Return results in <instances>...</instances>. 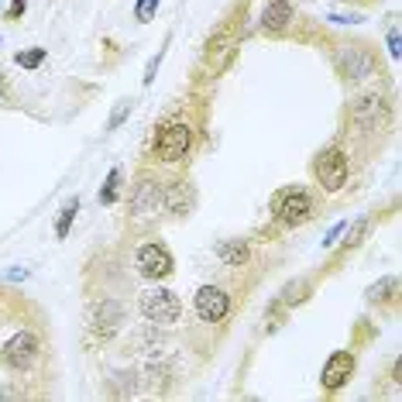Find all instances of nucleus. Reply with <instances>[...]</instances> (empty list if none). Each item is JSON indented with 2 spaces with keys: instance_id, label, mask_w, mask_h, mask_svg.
<instances>
[{
  "instance_id": "9",
  "label": "nucleus",
  "mask_w": 402,
  "mask_h": 402,
  "mask_svg": "<svg viewBox=\"0 0 402 402\" xmlns=\"http://www.w3.org/2000/svg\"><path fill=\"white\" fill-rule=\"evenodd\" d=\"M165 210V186L152 176H141L138 186L131 189V214L138 220H152Z\"/></svg>"
},
{
  "instance_id": "12",
  "label": "nucleus",
  "mask_w": 402,
  "mask_h": 402,
  "mask_svg": "<svg viewBox=\"0 0 402 402\" xmlns=\"http://www.w3.org/2000/svg\"><path fill=\"white\" fill-rule=\"evenodd\" d=\"M354 368H358L354 351H334V354L323 361V375H320L323 392H330V396H334V392H341V389L351 382Z\"/></svg>"
},
{
  "instance_id": "25",
  "label": "nucleus",
  "mask_w": 402,
  "mask_h": 402,
  "mask_svg": "<svg viewBox=\"0 0 402 402\" xmlns=\"http://www.w3.org/2000/svg\"><path fill=\"white\" fill-rule=\"evenodd\" d=\"M25 11H28V0H11V7H7L4 21H18V18H25Z\"/></svg>"
},
{
  "instance_id": "19",
  "label": "nucleus",
  "mask_w": 402,
  "mask_h": 402,
  "mask_svg": "<svg viewBox=\"0 0 402 402\" xmlns=\"http://www.w3.org/2000/svg\"><path fill=\"white\" fill-rule=\"evenodd\" d=\"M396 289H399V282H396V275H385L382 282H375L372 289H368V303H385V299H392L396 296Z\"/></svg>"
},
{
  "instance_id": "7",
  "label": "nucleus",
  "mask_w": 402,
  "mask_h": 402,
  "mask_svg": "<svg viewBox=\"0 0 402 402\" xmlns=\"http://www.w3.org/2000/svg\"><path fill=\"white\" fill-rule=\"evenodd\" d=\"M389 121H392V107H389V100L378 97V93L358 97V100L351 104V124H354L358 131H365V134L385 131Z\"/></svg>"
},
{
  "instance_id": "23",
  "label": "nucleus",
  "mask_w": 402,
  "mask_h": 402,
  "mask_svg": "<svg viewBox=\"0 0 402 402\" xmlns=\"http://www.w3.org/2000/svg\"><path fill=\"white\" fill-rule=\"evenodd\" d=\"M45 49H28V52H18L14 55V62H18V66H21V69H38V66H42V62H45Z\"/></svg>"
},
{
  "instance_id": "16",
  "label": "nucleus",
  "mask_w": 402,
  "mask_h": 402,
  "mask_svg": "<svg viewBox=\"0 0 402 402\" xmlns=\"http://www.w3.org/2000/svg\"><path fill=\"white\" fill-rule=\"evenodd\" d=\"M189 207H193V189H189V183L165 186V210L169 214H186Z\"/></svg>"
},
{
  "instance_id": "26",
  "label": "nucleus",
  "mask_w": 402,
  "mask_h": 402,
  "mask_svg": "<svg viewBox=\"0 0 402 402\" xmlns=\"http://www.w3.org/2000/svg\"><path fill=\"white\" fill-rule=\"evenodd\" d=\"M159 66H162V52L155 55L152 62H148V69H145V86H152V83H155V73H159Z\"/></svg>"
},
{
  "instance_id": "4",
  "label": "nucleus",
  "mask_w": 402,
  "mask_h": 402,
  "mask_svg": "<svg viewBox=\"0 0 402 402\" xmlns=\"http://www.w3.org/2000/svg\"><path fill=\"white\" fill-rule=\"evenodd\" d=\"M189 148H193V128H189L186 121L172 117V121L159 124L155 141H152V155H155V162L176 165V162H183L189 155Z\"/></svg>"
},
{
  "instance_id": "29",
  "label": "nucleus",
  "mask_w": 402,
  "mask_h": 402,
  "mask_svg": "<svg viewBox=\"0 0 402 402\" xmlns=\"http://www.w3.org/2000/svg\"><path fill=\"white\" fill-rule=\"evenodd\" d=\"M330 21H337V25H354V21H361L358 14H330Z\"/></svg>"
},
{
  "instance_id": "15",
  "label": "nucleus",
  "mask_w": 402,
  "mask_h": 402,
  "mask_svg": "<svg viewBox=\"0 0 402 402\" xmlns=\"http://www.w3.org/2000/svg\"><path fill=\"white\" fill-rule=\"evenodd\" d=\"M217 258L227 268H241L251 258V248H248V241H220L217 244Z\"/></svg>"
},
{
  "instance_id": "18",
  "label": "nucleus",
  "mask_w": 402,
  "mask_h": 402,
  "mask_svg": "<svg viewBox=\"0 0 402 402\" xmlns=\"http://www.w3.org/2000/svg\"><path fill=\"white\" fill-rule=\"evenodd\" d=\"M310 293H313V286H310L306 279H296V282H289V286L282 289V306H299V303L310 299Z\"/></svg>"
},
{
  "instance_id": "1",
  "label": "nucleus",
  "mask_w": 402,
  "mask_h": 402,
  "mask_svg": "<svg viewBox=\"0 0 402 402\" xmlns=\"http://www.w3.org/2000/svg\"><path fill=\"white\" fill-rule=\"evenodd\" d=\"M244 11H248V0H241L224 21L217 28L214 35H210V42H207V49H203V69L210 73V76H220V73H227L231 69V62H234V55L241 49V21H244Z\"/></svg>"
},
{
  "instance_id": "3",
  "label": "nucleus",
  "mask_w": 402,
  "mask_h": 402,
  "mask_svg": "<svg viewBox=\"0 0 402 402\" xmlns=\"http://www.w3.org/2000/svg\"><path fill=\"white\" fill-rule=\"evenodd\" d=\"M313 210H317V200H313V193L306 186H282L275 189V196H272V214H275V220L282 227L306 224L313 217Z\"/></svg>"
},
{
  "instance_id": "8",
  "label": "nucleus",
  "mask_w": 402,
  "mask_h": 402,
  "mask_svg": "<svg viewBox=\"0 0 402 402\" xmlns=\"http://www.w3.org/2000/svg\"><path fill=\"white\" fill-rule=\"evenodd\" d=\"M334 66H337V73L344 76V80H368V76H375V55L368 45H341L337 52H334Z\"/></svg>"
},
{
  "instance_id": "24",
  "label": "nucleus",
  "mask_w": 402,
  "mask_h": 402,
  "mask_svg": "<svg viewBox=\"0 0 402 402\" xmlns=\"http://www.w3.org/2000/svg\"><path fill=\"white\" fill-rule=\"evenodd\" d=\"M128 114H131V100H124L121 107H117V110H114V114H110V121H107V131H117V128H121V124L128 121Z\"/></svg>"
},
{
  "instance_id": "21",
  "label": "nucleus",
  "mask_w": 402,
  "mask_h": 402,
  "mask_svg": "<svg viewBox=\"0 0 402 402\" xmlns=\"http://www.w3.org/2000/svg\"><path fill=\"white\" fill-rule=\"evenodd\" d=\"M344 231H348V238H344V251H354L358 244L365 241V234L372 231V220H368V217H361L354 227H344Z\"/></svg>"
},
{
  "instance_id": "20",
  "label": "nucleus",
  "mask_w": 402,
  "mask_h": 402,
  "mask_svg": "<svg viewBox=\"0 0 402 402\" xmlns=\"http://www.w3.org/2000/svg\"><path fill=\"white\" fill-rule=\"evenodd\" d=\"M121 169H110L107 179H104V186H100V203L104 207H110V203H117V189H121Z\"/></svg>"
},
{
  "instance_id": "2",
  "label": "nucleus",
  "mask_w": 402,
  "mask_h": 402,
  "mask_svg": "<svg viewBox=\"0 0 402 402\" xmlns=\"http://www.w3.org/2000/svg\"><path fill=\"white\" fill-rule=\"evenodd\" d=\"M42 361V337L35 330H14L4 344H0V368L11 372V375H25L35 365Z\"/></svg>"
},
{
  "instance_id": "10",
  "label": "nucleus",
  "mask_w": 402,
  "mask_h": 402,
  "mask_svg": "<svg viewBox=\"0 0 402 402\" xmlns=\"http://www.w3.org/2000/svg\"><path fill=\"white\" fill-rule=\"evenodd\" d=\"M86 323H90V334L97 341H110L121 330V323H124V310H121L117 299H97V303H90Z\"/></svg>"
},
{
  "instance_id": "22",
  "label": "nucleus",
  "mask_w": 402,
  "mask_h": 402,
  "mask_svg": "<svg viewBox=\"0 0 402 402\" xmlns=\"http://www.w3.org/2000/svg\"><path fill=\"white\" fill-rule=\"evenodd\" d=\"M159 4L162 0H138V4H134V21H138V25H148V21L159 14Z\"/></svg>"
},
{
  "instance_id": "13",
  "label": "nucleus",
  "mask_w": 402,
  "mask_h": 402,
  "mask_svg": "<svg viewBox=\"0 0 402 402\" xmlns=\"http://www.w3.org/2000/svg\"><path fill=\"white\" fill-rule=\"evenodd\" d=\"M193 306H196V317L203 323H220L231 313V296L220 286H200L196 296H193Z\"/></svg>"
},
{
  "instance_id": "14",
  "label": "nucleus",
  "mask_w": 402,
  "mask_h": 402,
  "mask_svg": "<svg viewBox=\"0 0 402 402\" xmlns=\"http://www.w3.org/2000/svg\"><path fill=\"white\" fill-rule=\"evenodd\" d=\"M293 21H296V11L289 0H268L265 4V14H262V31H265V35L279 38V35L289 31Z\"/></svg>"
},
{
  "instance_id": "28",
  "label": "nucleus",
  "mask_w": 402,
  "mask_h": 402,
  "mask_svg": "<svg viewBox=\"0 0 402 402\" xmlns=\"http://www.w3.org/2000/svg\"><path fill=\"white\" fill-rule=\"evenodd\" d=\"M389 52H392V59H399V31H396V28H392V31H389Z\"/></svg>"
},
{
  "instance_id": "5",
  "label": "nucleus",
  "mask_w": 402,
  "mask_h": 402,
  "mask_svg": "<svg viewBox=\"0 0 402 402\" xmlns=\"http://www.w3.org/2000/svg\"><path fill=\"white\" fill-rule=\"evenodd\" d=\"M313 179H317V186H323L327 193H341V189L348 186V176H351V159L344 148H337V145H327L323 152H317V159H313Z\"/></svg>"
},
{
  "instance_id": "11",
  "label": "nucleus",
  "mask_w": 402,
  "mask_h": 402,
  "mask_svg": "<svg viewBox=\"0 0 402 402\" xmlns=\"http://www.w3.org/2000/svg\"><path fill=\"white\" fill-rule=\"evenodd\" d=\"M134 265H138V272H141L145 279H169V275L176 272V258H172V251L162 241H148L138 248Z\"/></svg>"
},
{
  "instance_id": "17",
  "label": "nucleus",
  "mask_w": 402,
  "mask_h": 402,
  "mask_svg": "<svg viewBox=\"0 0 402 402\" xmlns=\"http://www.w3.org/2000/svg\"><path fill=\"white\" fill-rule=\"evenodd\" d=\"M76 214H80V200H69V203L59 210V220H55V238H59V241H66V238H69Z\"/></svg>"
},
{
  "instance_id": "27",
  "label": "nucleus",
  "mask_w": 402,
  "mask_h": 402,
  "mask_svg": "<svg viewBox=\"0 0 402 402\" xmlns=\"http://www.w3.org/2000/svg\"><path fill=\"white\" fill-rule=\"evenodd\" d=\"M344 227H348V220H341V224H334V227H330V234H327V241H323V248H334V241H337V238L344 234Z\"/></svg>"
},
{
  "instance_id": "6",
  "label": "nucleus",
  "mask_w": 402,
  "mask_h": 402,
  "mask_svg": "<svg viewBox=\"0 0 402 402\" xmlns=\"http://www.w3.org/2000/svg\"><path fill=\"white\" fill-rule=\"evenodd\" d=\"M138 310H141V317L152 323V327H172V323H179V317H183L179 296L172 293V289H162V286L145 289L141 299H138Z\"/></svg>"
}]
</instances>
